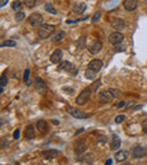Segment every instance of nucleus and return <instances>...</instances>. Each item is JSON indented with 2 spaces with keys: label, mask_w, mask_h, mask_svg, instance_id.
<instances>
[{
  "label": "nucleus",
  "mask_w": 147,
  "mask_h": 165,
  "mask_svg": "<svg viewBox=\"0 0 147 165\" xmlns=\"http://www.w3.org/2000/svg\"><path fill=\"white\" fill-rule=\"evenodd\" d=\"M54 32V26L53 25H50V24H43L41 25L40 28H39V36L41 39H48L50 37L52 33Z\"/></svg>",
  "instance_id": "obj_1"
},
{
  "label": "nucleus",
  "mask_w": 147,
  "mask_h": 165,
  "mask_svg": "<svg viewBox=\"0 0 147 165\" xmlns=\"http://www.w3.org/2000/svg\"><path fill=\"white\" fill-rule=\"evenodd\" d=\"M91 94H92L91 88H89V87L85 88V90H83L79 95L77 96V98H76V103L78 104V105H84V104H86V102L89 100V97H91Z\"/></svg>",
  "instance_id": "obj_2"
},
{
  "label": "nucleus",
  "mask_w": 147,
  "mask_h": 165,
  "mask_svg": "<svg viewBox=\"0 0 147 165\" xmlns=\"http://www.w3.org/2000/svg\"><path fill=\"white\" fill-rule=\"evenodd\" d=\"M131 155L135 158H141L145 157L147 155V147L144 145H137L135 146L131 151Z\"/></svg>",
  "instance_id": "obj_3"
},
{
  "label": "nucleus",
  "mask_w": 147,
  "mask_h": 165,
  "mask_svg": "<svg viewBox=\"0 0 147 165\" xmlns=\"http://www.w3.org/2000/svg\"><path fill=\"white\" fill-rule=\"evenodd\" d=\"M87 149V144L85 139H79L75 143V146H74V151L77 155H81L84 154Z\"/></svg>",
  "instance_id": "obj_4"
},
{
  "label": "nucleus",
  "mask_w": 147,
  "mask_h": 165,
  "mask_svg": "<svg viewBox=\"0 0 147 165\" xmlns=\"http://www.w3.org/2000/svg\"><path fill=\"white\" fill-rule=\"evenodd\" d=\"M67 112L70 116H73L74 118H76V119H87V118L89 117L88 113H86V112H84V111L81 110H77L75 108H68Z\"/></svg>",
  "instance_id": "obj_5"
},
{
  "label": "nucleus",
  "mask_w": 147,
  "mask_h": 165,
  "mask_svg": "<svg viewBox=\"0 0 147 165\" xmlns=\"http://www.w3.org/2000/svg\"><path fill=\"white\" fill-rule=\"evenodd\" d=\"M28 22H30V24L32 26H40L42 24V22H43V17L39 13H33L28 17Z\"/></svg>",
  "instance_id": "obj_6"
},
{
  "label": "nucleus",
  "mask_w": 147,
  "mask_h": 165,
  "mask_svg": "<svg viewBox=\"0 0 147 165\" xmlns=\"http://www.w3.org/2000/svg\"><path fill=\"white\" fill-rule=\"evenodd\" d=\"M58 69H59V70H65V71H68V72H71L73 75H76L77 71H78V70L75 68L70 62H68V61L61 62L60 65L58 66Z\"/></svg>",
  "instance_id": "obj_7"
},
{
  "label": "nucleus",
  "mask_w": 147,
  "mask_h": 165,
  "mask_svg": "<svg viewBox=\"0 0 147 165\" xmlns=\"http://www.w3.org/2000/svg\"><path fill=\"white\" fill-rule=\"evenodd\" d=\"M123 35L121 34L120 32H113V33H111V34L109 35V42L111 43V44H119L121 42L123 41Z\"/></svg>",
  "instance_id": "obj_8"
},
{
  "label": "nucleus",
  "mask_w": 147,
  "mask_h": 165,
  "mask_svg": "<svg viewBox=\"0 0 147 165\" xmlns=\"http://www.w3.org/2000/svg\"><path fill=\"white\" fill-rule=\"evenodd\" d=\"M88 49V51H89V53H92V55H96V53H99L101 51V49H102V42L99 41V40H96V41H94L89 47H87Z\"/></svg>",
  "instance_id": "obj_9"
},
{
  "label": "nucleus",
  "mask_w": 147,
  "mask_h": 165,
  "mask_svg": "<svg viewBox=\"0 0 147 165\" xmlns=\"http://www.w3.org/2000/svg\"><path fill=\"white\" fill-rule=\"evenodd\" d=\"M99 97H100V100L102 101V102H105V103L111 102V101H112V100L114 98L113 95L111 94V92H110L109 90H103V92H100Z\"/></svg>",
  "instance_id": "obj_10"
},
{
  "label": "nucleus",
  "mask_w": 147,
  "mask_h": 165,
  "mask_svg": "<svg viewBox=\"0 0 147 165\" xmlns=\"http://www.w3.org/2000/svg\"><path fill=\"white\" fill-rule=\"evenodd\" d=\"M138 6V2H137V0H125L123 1V7L126 10L128 11H133L135 10L136 8Z\"/></svg>",
  "instance_id": "obj_11"
},
{
  "label": "nucleus",
  "mask_w": 147,
  "mask_h": 165,
  "mask_svg": "<svg viewBox=\"0 0 147 165\" xmlns=\"http://www.w3.org/2000/svg\"><path fill=\"white\" fill-rule=\"evenodd\" d=\"M103 66V62L101 61L100 59H93L92 61L88 63V69H92L94 71H99Z\"/></svg>",
  "instance_id": "obj_12"
},
{
  "label": "nucleus",
  "mask_w": 147,
  "mask_h": 165,
  "mask_svg": "<svg viewBox=\"0 0 147 165\" xmlns=\"http://www.w3.org/2000/svg\"><path fill=\"white\" fill-rule=\"evenodd\" d=\"M111 25L117 31H121V29H123V28L126 27V23H125L123 19H121V18H114L113 21L111 22Z\"/></svg>",
  "instance_id": "obj_13"
},
{
  "label": "nucleus",
  "mask_w": 147,
  "mask_h": 165,
  "mask_svg": "<svg viewBox=\"0 0 147 165\" xmlns=\"http://www.w3.org/2000/svg\"><path fill=\"white\" fill-rule=\"evenodd\" d=\"M59 155V151L57 149H47L42 151V156L47 159H53Z\"/></svg>",
  "instance_id": "obj_14"
},
{
  "label": "nucleus",
  "mask_w": 147,
  "mask_h": 165,
  "mask_svg": "<svg viewBox=\"0 0 147 165\" xmlns=\"http://www.w3.org/2000/svg\"><path fill=\"white\" fill-rule=\"evenodd\" d=\"M62 51L59 50V49H57L55 51H54L52 55H50V60L52 63H59L61 61V59H62Z\"/></svg>",
  "instance_id": "obj_15"
},
{
  "label": "nucleus",
  "mask_w": 147,
  "mask_h": 165,
  "mask_svg": "<svg viewBox=\"0 0 147 165\" xmlns=\"http://www.w3.org/2000/svg\"><path fill=\"white\" fill-rule=\"evenodd\" d=\"M85 10H86V4L85 2H77V4L74 5L73 7V11L77 15L83 14Z\"/></svg>",
  "instance_id": "obj_16"
},
{
  "label": "nucleus",
  "mask_w": 147,
  "mask_h": 165,
  "mask_svg": "<svg viewBox=\"0 0 147 165\" xmlns=\"http://www.w3.org/2000/svg\"><path fill=\"white\" fill-rule=\"evenodd\" d=\"M35 90H37V92H43V90H47V85H45V82L44 80L40 78V77H37L36 79H35Z\"/></svg>",
  "instance_id": "obj_17"
},
{
  "label": "nucleus",
  "mask_w": 147,
  "mask_h": 165,
  "mask_svg": "<svg viewBox=\"0 0 147 165\" xmlns=\"http://www.w3.org/2000/svg\"><path fill=\"white\" fill-rule=\"evenodd\" d=\"M121 146V140L120 138L118 137L117 135H113L112 137V143H111V149L112 151H118Z\"/></svg>",
  "instance_id": "obj_18"
},
{
  "label": "nucleus",
  "mask_w": 147,
  "mask_h": 165,
  "mask_svg": "<svg viewBox=\"0 0 147 165\" xmlns=\"http://www.w3.org/2000/svg\"><path fill=\"white\" fill-rule=\"evenodd\" d=\"M128 156H129V154H128L127 151H120L115 154V161L119 162V163H121V162L126 161V159L128 158Z\"/></svg>",
  "instance_id": "obj_19"
},
{
  "label": "nucleus",
  "mask_w": 147,
  "mask_h": 165,
  "mask_svg": "<svg viewBox=\"0 0 147 165\" xmlns=\"http://www.w3.org/2000/svg\"><path fill=\"white\" fill-rule=\"evenodd\" d=\"M24 136L26 139H33L35 137V133H34V127L32 124H30V126H27L26 129H25V132H24Z\"/></svg>",
  "instance_id": "obj_20"
},
{
  "label": "nucleus",
  "mask_w": 147,
  "mask_h": 165,
  "mask_svg": "<svg viewBox=\"0 0 147 165\" xmlns=\"http://www.w3.org/2000/svg\"><path fill=\"white\" fill-rule=\"evenodd\" d=\"M36 128L39 129L41 133H45L48 130V123L45 120H40V121H37V123H36Z\"/></svg>",
  "instance_id": "obj_21"
},
{
  "label": "nucleus",
  "mask_w": 147,
  "mask_h": 165,
  "mask_svg": "<svg viewBox=\"0 0 147 165\" xmlns=\"http://www.w3.org/2000/svg\"><path fill=\"white\" fill-rule=\"evenodd\" d=\"M63 37H65V32H63V31H59L57 34H54L53 36L51 37V41L52 42H59V41H61Z\"/></svg>",
  "instance_id": "obj_22"
},
{
  "label": "nucleus",
  "mask_w": 147,
  "mask_h": 165,
  "mask_svg": "<svg viewBox=\"0 0 147 165\" xmlns=\"http://www.w3.org/2000/svg\"><path fill=\"white\" fill-rule=\"evenodd\" d=\"M85 77H86L87 79H89V80H93L96 77V71H94L92 69H87L86 71H85Z\"/></svg>",
  "instance_id": "obj_23"
},
{
  "label": "nucleus",
  "mask_w": 147,
  "mask_h": 165,
  "mask_svg": "<svg viewBox=\"0 0 147 165\" xmlns=\"http://www.w3.org/2000/svg\"><path fill=\"white\" fill-rule=\"evenodd\" d=\"M86 37L85 36H81V37H79L78 40H77V47H78V49H84L85 47H86Z\"/></svg>",
  "instance_id": "obj_24"
},
{
  "label": "nucleus",
  "mask_w": 147,
  "mask_h": 165,
  "mask_svg": "<svg viewBox=\"0 0 147 165\" xmlns=\"http://www.w3.org/2000/svg\"><path fill=\"white\" fill-rule=\"evenodd\" d=\"M1 45L2 47H8V48H14V47H16V42L14 40H6Z\"/></svg>",
  "instance_id": "obj_25"
},
{
  "label": "nucleus",
  "mask_w": 147,
  "mask_h": 165,
  "mask_svg": "<svg viewBox=\"0 0 147 165\" xmlns=\"http://www.w3.org/2000/svg\"><path fill=\"white\" fill-rule=\"evenodd\" d=\"M101 86V79H97L95 82H93L91 86H89V88H91V90L92 92H95V90H97V88Z\"/></svg>",
  "instance_id": "obj_26"
},
{
  "label": "nucleus",
  "mask_w": 147,
  "mask_h": 165,
  "mask_svg": "<svg viewBox=\"0 0 147 165\" xmlns=\"http://www.w3.org/2000/svg\"><path fill=\"white\" fill-rule=\"evenodd\" d=\"M36 1L37 0H24V4L25 6L28 8H33L35 5H36Z\"/></svg>",
  "instance_id": "obj_27"
},
{
  "label": "nucleus",
  "mask_w": 147,
  "mask_h": 165,
  "mask_svg": "<svg viewBox=\"0 0 147 165\" xmlns=\"http://www.w3.org/2000/svg\"><path fill=\"white\" fill-rule=\"evenodd\" d=\"M45 10H47V11H49V13H51V14L57 15V10H55V9L52 7V5H51V4H49V2H48L47 5H45Z\"/></svg>",
  "instance_id": "obj_28"
},
{
  "label": "nucleus",
  "mask_w": 147,
  "mask_h": 165,
  "mask_svg": "<svg viewBox=\"0 0 147 165\" xmlns=\"http://www.w3.org/2000/svg\"><path fill=\"white\" fill-rule=\"evenodd\" d=\"M110 92H111V94L113 95L114 98H118V97H120L121 95V92L119 90H117V88H110Z\"/></svg>",
  "instance_id": "obj_29"
},
{
  "label": "nucleus",
  "mask_w": 147,
  "mask_h": 165,
  "mask_svg": "<svg viewBox=\"0 0 147 165\" xmlns=\"http://www.w3.org/2000/svg\"><path fill=\"white\" fill-rule=\"evenodd\" d=\"M20 7H22V2H20L19 0H15L13 2V5H12V8H13L14 10H17Z\"/></svg>",
  "instance_id": "obj_30"
},
{
  "label": "nucleus",
  "mask_w": 147,
  "mask_h": 165,
  "mask_svg": "<svg viewBox=\"0 0 147 165\" xmlns=\"http://www.w3.org/2000/svg\"><path fill=\"white\" fill-rule=\"evenodd\" d=\"M7 77H6V75L5 74H2L1 75V77H0V85H1V87H4V86H6L7 85Z\"/></svg>",
  "instance_id": "obj_31"
},
{
  "label": "nucleus",
  "mask_w": 147,
  "mask_h": 165,
  "mask_svg": "<svg viewBox=\"0 0 147 165\" xmlns=\"http://www.w3.org/2000/svg\"><path fill=\"white\" fill-rule=\"evenodd\" d=\"M84 161L87 163H92L93 162V154H86L84 155Z\"/></svg>",
  "instance_id": "obj_32"
},
{
  "label": "nucleus",
  "mask_w": 147,
  "mask_h": 165,
  "mask_svg": "<svg viewBox=\"0 0 147 165\" xmlns=\"http://www.w3.org/2000/svg\"><path fill=\"white\" fill-rule=\"evenodd\" d=\"M101 16H102L101 11H96V13L94 14V16H93V23H97V22L100 21Z\"/></svg>",
  "instance_id": "obj_33"
},
{
  "label": "nucleus",
  "mask_w": 147,
  "mask_h": 165,
  "mask_svg": "<svg viewBox=\"0 0 147 165\" xmlns=\"http://www.w3.org/2000/svg\"><path fill=\"white\" fill-rule=\"evenodd\" d=\"M15 17H16V19H17L18 22H19V21H23V19L25 18V14H24L23 11H18V13L16 14V16H15Z\"/></svg>",
  "instance_id": "obj_34"
},
{
  "label": "nucleus",
  "mask_w": 147,
  "mask_h": 165,
  "mask_svg": "<svg viewBox=\"0 0 147 165\" xmlns=\"http://www.w3.org/2000/svg\"><path fill=\"white\" fill-rule=\"evenodd\" d=\"M125 119H126V117H125L123 114H120V116H117V118H115V120H114V121H115L117 123H121Z\"/></svg>",
  "instance_id": "obj_35"
},
{
  "label": "nucleus",
  "mask_w": 147,
  "mask_h": 165,
  "mask_svg": "<svg viewBox=\"0 0 147 165\" xmlns=\"http://www.w3.org/2000/svg\"><path fill=\"white\" fill-rule=\"evenodd\" d=\"M141 127H143V131L144 132H146L147 133V118L143 121V123H141Z\"/></svg>",
  "instance_id": "obj_36"
},
{
  "label": "nucleus",
  "mask_w": 147,
  "mask_h": 165,
  "mask_svg": "<svg viewBox=\"0 0 147 165\" xmlns=\"http://www.w3.org/2000/svg\"><path fill=\"white\" fill-rule=\"evenodd\" d=\"M28 76H30V69H26L25 72H24V80L25 82H28Z\"/></svg>",
  "instance_id": "obj_37"
},
{
  "label": "nucleus",
  "mask_w": 147,
  "mask_h": 165,
  "mask_svg": "<svg viewBox=\"0 0 147 165\" xmlns=\"http://www.w3.org/2000/svg\"><path fill=\"white\" fill-rule=\"evenodd\" d=\"M19 133H20L19 129H16V130L14 131V139H18L19 138Z\"/></svg>",
  "instance_id": "obj_38"
},
{
  "label": "nucleus",
  "mask_w": 147,
  "mask_h": 165,
  "mask_svg": "<svg viewBox=\"0 0 147 165\" xmlns=\"http://www.w3.org/2000/svg\"><path fill=\"white\" fill-rule=\"evenodd\" d=\"M63 90H66V93H69V94H71L74 92V90L70 87H63Z\"/></svg>",
  "instance_id": "obj_39"
},
{
  "label": "nucleus",
  "mask_w": 147,
  "mask_h": 165,
  "mask_svg": "<svg viewBox=\"0 0 147 165\" xmlns=\"http://www.w3.org/2000/svg\"><path fill=\"white\" fill-rule=\"evenodd\" d=\"M125 104H126L125 101H121V102H119V103L117 104V108H122V106H125Z\"/></svg>",
  "instance_id": "obj_40"
},
{
  "label": "nucleus",
  "mask_w": 147,
  "mask_h": 165,
  "mask_svg": "<svg viewBox=\"0 0 147 165\" xmlns=\"http://www.w3.org/2000/svg\"><path fill=\"white\" fill-rule=\"evenodd\" d=\"M7 1H8V0H1V2H0V6H1V7H4V6H5V5L7 4Z\"/></svg>",
  "instance_id": "obj_41"
},
{
  "label": "nucleus",
  "mask_w": 147,
  "mask_h": 165,
  "mask_svg": "<svg viewBox=\"0 0 147 165\" xmlns=\"http://www.w3.org/2000/svg\"><path fill=\"white\" fill-rule=\"evenodd\" d=\"M111 163H112V159H107V163H105V165H111Z\"/></svg>",
  "instance_id": "obj_42"
},
{
  "label": "nucleus",
  "mask_w": 147,
  "mask_h": 165,
  "mask_svg": "<svg viewBox=\"0 0 147 165\" xmlns=\"http://www.w3.org/2000/svg\"><path fill=\"white\" fill-rule=\"evenodd\" d=\"M52 122H53L54 124H58V123H59V122H58V121H55V120H53V121H52Z\"/></svg>",
  "instance_id": "obj_43"
}]
</instances>
